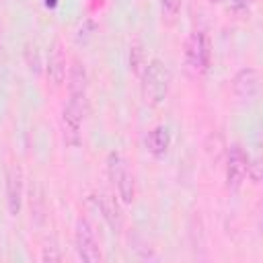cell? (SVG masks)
Masks as SVG:
<instances>
[{
  "label": "cell",
  "mask_w": 263,
  "mask_h": 263,
  "mask_svg": "<svg viewBox=\"0 0 263 263\" xmlns=\"http://www.w3.org/2000/svg\"><path fill=\"white\" fill-rule=\"evenodd\" d=\"M86 95H72L68 92V101L62 107V140L70 148H78L82 144V123L86 117Z\"/></svg>",
  "instance_id": "1"
},
{
  "label": "cell",
  "mask_w": 263,
  "mask_h": 263,
  "mask_svg": "<svg viewBox=\"0 0 263 263\" xmlns=\"http://www.w3.org/2000/svg\"><path fill=\"white\" fill-rule=\"evenodd\" d=\"M140 78H142V92L146 103L160 105L166 99L171 88V70L166 68V64L158 58L150 60Z\"/></svg>",
  "instance_id": "2"
},
{
  "label": "cell",
  "mask_w": 263,
  "mask_h": 263,
  "mask_svg": "<svg viewBox=\"0 0 263 263\" xmlns=\"http://www.w3.org/2000/svg\"><path fill=\"white\" fill-rule=\"evenodd\" d=\"M185 64L195 76H203L212 64V45L205 31H191L185 41Z\"/></svg>",
  "instance_id": "3"
},
{
  "label": "cell",
  "mask_w": 263,
  "mask_h": 263,
  "mask_svg": "<svg viewBox=\"0 0 263 263\" xmlns=\"http://www.w3.org/2000/svg\"><path fill=\"white\" fill-rule=\"evenodd\" d=\"M107 173H109V179H111L119 199L123 203H134L136 201V181L127 166V160L119 152L107 154Z\"/></svg>",
  "instance_id": "4"
},
{
  "label": "cell",
  "mask_w": 263,
  "mask_h": 263,
  "mask_svg": "<svg viewBox=\"0 0 263 263\" xmlns=\"http://www.w3.org/2000/svg\"><path fill=\"white\" fill-rule=\"evenodd\" d=\"M74 245H76V253L84 263H99L103 259L101 255V247L97 240V232L92 228V224L84 218L76 220L74 226Z\"/></svg>",
  "instance_id": "5"
},
{
  "label": "cell",
  "mask_w": 263,
  "mask_h": 263,
  "mask_svg": "<svg viewBox=\"0 0 263 263\" xmlns=\"http://www.w3.org/2000/svg\"><path fill=\"white\" fill-rule=\"evenodd\" d=\"M251 158L240 144H232L226 152V187L236 191L249 179Z\"/></svg>",
  "instance_id": "6"
},
{
  "label": "cell",
  "mask_w": 263,
  "mask_h": 263,
  "mask_svg": "<svg viewBox=\"0 0 263 263\" xmlns=\"http://www.w3.org/2000/svg\"><path fill=\"white\" fill-rule=\"evenodd\" d=\"M23 195H25V177L18 162L8 164L6 168V181H4V197H6V212L14 218L18 216L23 208Z\"/></svg>",
  "instance_id": "7"
},
{
  "label": "cell",
  "mask_w": 263,
  "mask_h": 263,
  "mask_svg": "<svg viewBox=\"0 0 263 263\" xmlns=\"http://www.w3.org/2000/svg\"><path fill=\"white\" fill-rule=\"evenodd\" d=\"M259 70L253 66L240 68L232 78V95L240 103H251L259 95Z\"/></svg>",
  "instance_id": "8"
},
{
  "label": "cell",
  "mask_w": 263,
  "mask_h": 263,
  "mask_svg": "<svg viewBox=\"0 0 263 263\" xmlns=\"http://www.w3.org/2000/svg\"><path fill=\"white\" fill-rule=\"evenodd\" d=\"M45 74L49 78V82L53 86H60L66 80L68 74V66H66V53H64V45L62 41H53L47 53V64H45Z\"/></svg>",
  "instance_id": "9"
},
{
  "label": "cell",
  "mask_w": 263,
  "mask_h": 263,
  "mask_svg": "<svg viewBox=\"0 0 263 263\" xmlns=\"http://www.w3.org/2000/svg\"><path fill=\"white\" fill-rule=\"evenodd\" d=\"M168 146H171V134L164 125H156L148 132L146 136V148L152 156L156 158H162L166 152H168Z\"/></svg>",
  "instance_id": "10"
},
{
  "label": "cell",
  "mask_w": 263,
  "mask_h": 263,
  "mask_svg": "<svg viewBox=\"0 0 263 263\" xmlns=\"http://www.w3.org/2000/svg\"><path fill=\"white\" fill-rule=\"evenodd\" d=\"M86 88H88L86 70H84V66L78 60H74L72 66L68 68V92H72V95H86Z\"/></svg>",
  "instance_id": "11"
},
{
  "label": "cell",
  "mask_w": 263,
  "mask_h": 263,
  "mask_svg": "<svg viewBox=\"0 0 263 263\" xmlns=\"http://www.w3.org/2000/svg\"><path fill=\"white\" fill-rule=\"evenodd\" d=\"M148 62H150V60H148V55H146L144 45H142L140 41H134L132 47H129V68L134 70V74H136L138 78L144 74Z\"/></svg>",
  "instance_id": "12"
},
{
  "label": "cell",
  "mask_w": 263,
  "mask_h": 263,
  "mask_svg": "<svg viewBox=\"0 0 263 263\" xmlns=\"http://www.w3.org/2000/svg\"><path fill=\"white\" fill-rule=\"evenodd\" d=\"M99 205H101V212H103V218L109 222L111 228H119L121 226V214H119V208L113 199H109V195H101L99 197Z\"/></svg>",
  "instance_id": "13"
},
{
  "label": "cell",
  "mask_w": 263,
  "mask_h": 263,
  "mask_svg": "<svg viewBox=\"0 0 263 263\" xmlns=\"http://www.w3.org/2000/svg\"><path fill=\"white\" fill-rule=\"evenodd\" d=\"M25 60H27V66L31 72H39L41 70V58H39V49L35 43H27L25 47Z\"/></svg>",
  "instance_id": "14"
},
{
  "label": "cell",
  "mask_w": 263,
  "mask_h": 263,
  "mask_svg": "<svg viewBox=\"0 0 263 263\" xmlns=\"http://www.w3.org/2000/svg\"><path fill=\"white\" fill-rule=\"evenodd\" d=\"M181 8V0H160V10L166 18H175Z\"/></svg>",
  "instance_id": "15"
},
{
  "label": "cell",
  "mask_w": 263,
  "mask_h": 263,
  "mask_svg": "<svg viewBox=\"0 0 263 263\" xmlns=\"http://www.w3.org/2000/svg\"><path fill=\"white\" fill-rule=\"evenodd\" d=\"M255 4V0H228V6L234 14H245L251 10V6Z\"/></svg>",
  "instance_id": "16"
},
{
  "label": "cell",
  "mask_w": 263,
  "mask_h": 263,
  "mask_svg": "<svg viewBox=\"0 0 263 263\" xmlns=\"http://www.w3.org/2000/svg\"><path fill=\"white\" fill-rule=\"evenodd\" d=\"M62 259V255L55 251V247H51V251H49V247H45V251H43V261H60Z\"/></svg>",
  "instance_id": "17"
},
{
  "label": "cell",
  "mask_w": 263,
  "mask_h": 263,
  "mask_svg": "<svg viewBox=\"0 0 263 263\" xmlns=\"http://www.w3.org/2000/svg\"><path fill=\"white\" fill-rule=\"evenodd\" d=\"M0 33H2V31H0ZM2 49H4V47H2V35H0V64H2V53H4Z\"/></svg>",
  "instance_id": "18"
},
{
  "label": "cell",
  "mask_w": 263,
  "mask_h": 263,
  "mask_svg": "<svg viewBox=\"0 0 263 263\" xmlns=\"http://www.w3.org/2000/svg\"><path fill=\"white\" fill-rule=\"evenodd\" d=\"M208 2H212V4H218V2H222V0H208Z\"/></svg>",
  "instance_id": "19"
}]
</instances>
